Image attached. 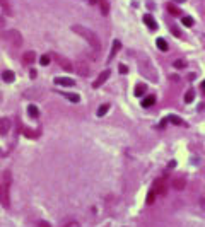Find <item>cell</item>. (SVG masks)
Segmentation results:
<instances>
[{"mask_svg": "<svg viewBox=\"0 0 205 227\" xmlns=\"http://www.w3.org/2000/svg\"><path fill=\"white\" fill-rule=\"evenodd\" d=\"M108 111H109V104H103V106H99V109H97V116H104Z\"/></svg>", "mask_w": 205, "mask_h": 227, "instance_id": "23", "label": "cell"}, {"mask_svg": "<svg viewBox=\"0 0 205 227\" xmlns=\"http://www.w3.org/2000/svg\"><path fill=\"white\" fill-rule=\"evenodd\" d=\"M168 12H171L173 16H179V14H181V10H179L178 7H175L173 4H169V5H168Z\"/></svg>", "mask_w": 205, "mask_h": 227, "instance_id": "24", "label": "cell"}, {"mask_svg": "<svg viewBox=\"0 0 205 227\" xmlns=\"http://www.w3.org/2000/svg\"><path fill=\"white\" fill-rule=\"evenodd\" d=\"M0 7H2V10H4L5 14H12V9H10V5H9V2L7 0H0Z\"/></svg>", "mask_w": 205, "mask_h": 227, "instance_id": "20", "label": "cell"}, {"mask_svg": "<svg viewBox=\"0 0 205 227\" xmlns=\"http://www.w3.org/2000/svg\"><path fill=\"white\" fill-rule=\"evenodd\" d=\"M193 98H195V90H193V89H188L186 94H185V103H192Z\"/></svg>", "mask_w": 205, "mask_h": 227, "instance_id": "21", "label": "cell"}, {"mask_svg": "<svg viewBox=\"0 0 205 227\" xmlns=\"http://www.w3.org/2000/svg\"><path fill=\"white\" fill-rule=\"evenodd\" d=\"M99 7H101V12L104 14V16H106V14L109 12V5H108V0H101Z\"/></svg>", "mask_w": 205, "mask_h": 227, "instance_id": "22", "label": "cell"}, {"mask_svg": "<svg viewBox=\"0 0 205 227\" xmlns=\"http://www.w3.org/2000/svg\"><path fill=\"white\" fill-rule=\"evenodd\" d=\"M2 79H4L5 82H14L16 75H14V72H10V70H5V72L2 73Z\"/></svg>", "mask_w": 205, "mask_h": 227, "instance_id": "19", "label": "cell"}, {"mask_svg": "<svg viewBox=\"0 0 205 227\" xmlns=\"http://www.w3.org/2000/svg\"><path fill=\"white\" fill-rule=\"evenodd\" d=\"M156 44H157V48L161 50V51H168V43H166V39H162V38H157V41H156Z\"/></svg>", "mask_w": 205, "mask_h": 227, "instance_id": "17", "label": "cell"}, {"mask_svg": "<svg viewBox=\"0 0 205 227\" xmlns=\"http://www.w3.org/2000/svg\"><path fill=\"white\" fill-rule=\"evenodd\" d=\"M144 92H145V86L139 84V86H137V89H135V96H142Z\"/></svg>", "mask_w": 205, "mask_h": 227, "instance_id": "28", "label": "cell"}, {"mask_svg": "<svg viewBox=\"0 0 205 227\" xmlns=\"http://www.w3.org/2000/svg\"><path fill=\"white\" fill-rule=\"evenodd\" d=\"M168 188H169V179L166 176H161V178L156 179V183L152 186V191L156 193V197H162V195H166Z\"/></svg>", "mask_w": 205, "mask_h": 227, "instance_id": "3", "label": "cell"}, {"mask_svg": "<svg viewBox=\"0 0 205 227\" xmlns=\"http://www.w3.org/2000/svg\"><path fill=\"white\" fill-rule=\"evenodd\" d=\"M109 73H111L109 70H104L103 73H99V77L92 82V87H96V89H97V87H101V86H103V84H104V82L109 79Z\"/></svg>", "mask_w": 205, "mask_h": 227, "instance_id": "8", "label": "cell"}, {"mask_svg": "<svg viewBox=\"0 0 205 227\" xmlns=\"http://www.w3.org/2000/svg\"><path fill=\"white\" fill-rule=\"evenodd\" d=\"M154 200H156V193L150 190V191H149V195H147V203L150 205V203H154Z\"/></svg>", "mask_w": 205, "mask_h": 227, "instance_id": "29", "label": "cell"}, {"mask_svg": "<svg viewBox=\"0 0 205 227\" xmlns=\"http://www.w3.org/2000/svg\"><path fill=\"white\" fill-rule=\"evenodd\" d=\"M27 113H29V116H33V118H38L39 116V109L34 104H29V106H27Z\"/></svg>", "mask_w": 205, "mask_h": 227, "instance_id": "18", "label": "cell"}, {"mask_svg": "<svg viewBox=\"0 0 205 227\" xmlns=\"http://www.w3.org/2000/svg\"><path fill=\"white\" fill-rule=\"evenodd\" d=\"M173 65H175V69H185V67H186V62L185 60H176Z\"/></svg>", "mask_w": 205, "mask_h": 227, "instance_id": "27", "label": "cell"}, {"mask_svg": "<svg viewBox=\"0 0 205 227\" xmlns=\"http://www.w3.org/2000/svg\"><path fill=\"white\" fill-rule=\"evenodd\" d=\"M120 48H122V43H120L118 39H115V41H113V46H111V53H109V60H113V56L116 55L118 51H120Z\"/></svg>", "mask_w": 205, "mask_h": 227, "instance_id": "14", "label": "cell"}, {"mask_svg": "<svg viewBox=\"0 0 205 227\" xmlns=\"http://www.w3.org/2000/svg\"><path fill=\"white\" fill-rule=\"evenodd\" d=\"M4 26H5V19L0 17V27H4Z\"/></svg>", "mask_w": 205, "mask_h": 227, "instance_id": "35", "label": "cell"}, {"mask_svg": "<svg viewBox=\"0 0 205 227\" xmlns=\"http://www.w3.org/2000/svg\"><path fill=\"white\" fill-rule=\"evenodd\" d=\"M38 225H39V227H51V225H50V224H46V222H39Z\"/></svg>", "mask_w": 205, "mask_h": 227, "instance_id": "34", "label": "cell"}, {"mask_svg": "<svg viewBox=\"0 0 205 227\" xmlns=\"http://www.w3.org/2000/svg\"><path fill=\"white\" fill-rule=\"evenodd\" d=\"M74 70H75V73H79L80 77H87L89 73H91V69H89V65L86 63L84 60H79V62H75V65H74Z\"/></svg>", "mask_w": 205, "mask_h": 227, "instance_id": "5", "label": "cell"}, {"mask_svg": "<svg viewBox=\"0 0 205 227\" xmlns=\"http://www.w3.org/2000/svg\"><path fill=\"white\" fill-rule=\"evenodd\" d=\"M5 39H7V41L10 43V46H14V48H19L22 44V36H21V33H19V31H16V29L7 31Z\"/></svg>", "mask_w": 205, "mask_h": 227, "instance_id": "4", "label": "cell"}, {"mask_svg": "<svg viewBox=\"0 0 205 227\" xmlns=\"http://www.w3.org/2000/svg\"><path fill=\"white\" fill-rule=\"evenodd\" d=\"M202 90H203V92H205V82H203V84H202Z\"/></svg>", "mask_w": 205, "mask_h": 227, "instance_id": "36", "label": "cell"}, {"mask_svg": "<svg viewBox=\"0 0 205 227\" xmlns=\"http://www.w3.org/2000/svg\"><path fill=\"white\" fill-rule=\"evenodd\" d=\"M168 121H169V123H173V125H178V126H185V121L181 120V118H178V116H175V115H171L169 118H168Z\"/></svg>", "mask_w": 205, "mask_h": 227, "instance_id": "16", "label": "cell"}, {"mask_svg": "<svg viewBox=\"0 0 205 227\" xmlns=\"http://www.w3.org/2000/svg\"><path fill=\"white\" fill-rule=\"evenodd\" d=\"M175 2H178V4H181V2H185V0H175Z\"/></svg>", "mask_w": 205, "mask_h": 227, "instance_id": "37", "label": "cell"}, {"mask_svg": "<svg viewBox=\"0 0 205 227\" xmlns=\"http://www.w3.org/2000/svg\"><path fill=\"white\" fill-rule=\"evenodd\" d=\"M50 62H51V56H50V55H43L41 58H39V63H41V65H48Z\"/></svg>", "mask_w": 205, "mask_h": 227, "instance_id": "26", "label": "cell"}, {"mask_svg": "<svg viewBox=\"0 0 205 227\" xmlns=\"http://www.w3.org/2000/svg\"><path fill=\"white\" fill-rule=\"evenodd\" d=\"M181 22H183L186 27H192L193 24H195V22H193V19H192V17H188V16H185V17L181 19Z\"/></svg>", "mask_w": 205, "mask_h": 227, "instance_id": "25", "label": "cell"}, {"mask_svg": "<svg viewBox=\"0 0 205 227\" xmlns=\"http://www.w3.org/2000/svg\"><path fill=\"white\" fill-rule=\"evenodd\" d=\"M89 5H99L101 4V0H87Z\"/></svg>", "mask_w": 205, "mask_h": 227, "instance_id": "32", "label": "cell"}, {"mask_svg": "<svg viewBox=\"0 0 205 227\" xmlns=\"http://www.w3.org/2000/svg\"><path fill=\"white\" fill-rule=\"evenodd\" d=\"M10 126H12V121L9 118H0V135H7L10 132Z\"/></svg>", "mask_w": 205, "mask_h": 227, "instance_id": "7", "label": "cell"}, {"mask_svg": "<svg viewBox=\"0 0 205 227\" xmlns=\"http://www.w3.org/2000/svg\"><path fill=\"white\" fill-rule=\"evenodd\" d=\"M171 186L175 190H179V191H181V190H185V186H186V181H185V178H176V179L171 183Z\"/></svg>", "mask_w": 205, "mask_h": 227, "instance_id": "12", "label": "cell"}, {"mask_svg": "<svg viewBox=\"0 0 205 227\" xmlns=\"http://www.w3.org/2000/svg\"><path fill=\"white\" fill-rule=\"evenodd\" d=\"M29 75H31V79H36V75H38V72H36V70H31V72H29Z\"/></svg>", "mask_w": 205, "mask_h": 227, "instance_id": "33", "label": "cell"}, {"mask_svg": "<svg viewBox=\"0 0 205 227\" xmlns=\"http://www.w3.org/2000/svg\"><path fill=\"white\" fill-rule=\"evenodd\" d=\"M34 60H36V53L33 51V50H29V51H26L24 55H22V62H24L26 65H31Z\"/></svg>", "mask_w": 205, "mask_h": 227, "instance_id": "11", "label": "cell"}, {"mask_svg": "<svg viewBox=\"0 0 205 227\" xmlns=\"http://www.w3.org/2000/svg\"><path fill=\"white\" fill-rule=\"evenodd\" d=\"M72 31L77 33L79 36H82V38L89 43V46H91L96 53L101 51V41H99V38L96 36V33H92L91 29H87V27H84V26H79V24H77V26H72Z\"/></svg>", "mask_w": 205, "mask_h": 227, "instance_id": "1", "label": "cell"}, {"mask_svg": "<svg viewBox=\"0 0 205 227\" xmlns=\"http://www.w3.org/2000/svg\"><path fill=\"white\" fill-rule=\"evenodd\" d=\"M154 103H156V96H152V94L142 99V106H144V108H149V106H152Z\"/></svg>", "mask_w": 205, "mask_h": 227, "instance_id": "15", "label": "cell"}, {"mask_svg": "<svg viewBox=\"0 0 205 227\" xmlns=\"http://www.w3.org/2000/svg\"><path fill=\"white\" fill-rule=\"evenodd\" d=\"M55 84H57V86H63V87H74L75 80L70 79V77H57L55 79Z\"/></svg>", "mask_w": 205, "mask_h": 227, "instance_id": "9", "label": "cell"}, {"mask_svg": "<svg viewBox=\"0 0 205 227\" xmlns=\"http://www.w3.org/2000/svg\"><path fill=\"white\" fill-rule=\"evenodd\" d=\"M171 29H173V34H175L176 38H181V33H179V29H178V27H175V26H173Z\"/></svg>", "mask_w": 205, "mask_h": 227, "instance_id": "30", "label": "cell"}, {"mask_svg": "<svg viewBox=\"0 0 205 227\" xmlns=\"http://www.w3.org/2000/svg\"><path fill=\"white\" fill-rule=\"evenodd\" d=\"M9 188H10V172H4V179L0 183V203L2 207H7L10 205V198H9Z\"/></svg>", "mask_w": 205, "mask_h": 227, "instance_id": "2", "label": "cell"}, {"mask_svg": "<svg viewBox=\"0 0 205 227\" xmlns=\"http://www.w3.org/2000/svg\"><path fill=\"white\" fill-rule=\"evenodd\" d=\"M53 58L57 60V63H58V67H62L63 70H67V72H72L74 70V63L70 60H67L65 56H60V55H53Z\"/></svg>", "mask_w": 205, "mask_h": 227, "instance_id": "6", "label": "cell"}, {"mask_svg": "<svg viewBox=\"0 0 205 227\" xmlns=\"http://www.w3.org/2000/svg\"><path fill=\"white\" fill-rule=\"evenodd\" d=\"M144 24H145V26H147L150 31H156V29H157V22L154 21V17L150 16V14H145V16H144Z\"/></svg>", "mask_w": 205, "mask_h": 227, "instance_id": "10", "label": "cell"}, {"mask_svg": "<svg viewBox=\"0 0 205 227\" xmlns=\"http://www.w3.org/2000/svg\"><path fill=\"white\" fill-rule=\"evenodd\" d=\"M120 72H122V73H127L128 72V69H127V65H120Z\"/></svg>", "mask_w": 205, "mask_h": 227, "instance_id": "31", "label": "cell"}, {"mask_svg": "<svg viewBox=\"0 0 205 227\" xmlns=\"http://www.w3.org/2000/svg\"><path fill=\"white\" fill-rule=\"evenodd\" d=\"M62 96H63V98H67L70 101V103H79V101H80V96L79 94H74V92H60Z\"/></svg>", "mask_w": 205, "mask_h": 227, "instance_id": "13", "label": "cell"}]
</instances>
